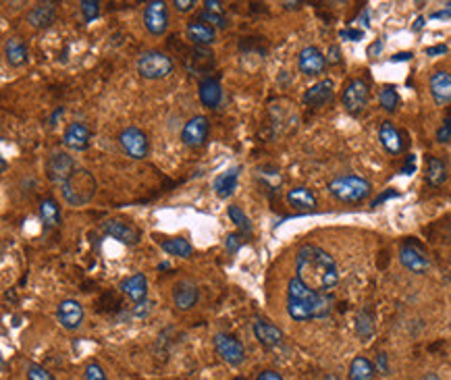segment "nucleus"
<instances>
[{
  "label": "nucleus",
  "mask_w": 451,
  "mask_h": 380,
  "mask_svg": "<svg viewBox=\"0 0 451 380\" xmlns=\"http://www.w3.org/2000/svg\"><path fill=\"white\" fill-rule=\"evenodd\" d=\"M296 277L316 293L329 295L339 285V268L329 252L319 245H302L296 256Z\"/></svg>",
  "instance_id": "nucleus-1"
},
{
  "label": "nucleus",
  "mask_w": 451,
  "mask_h": 380,
  "mask_svg": "<svg viewBox=\"0 0 451 380\" xmlns=\"http://www.w3.org/2000/svg\"><path fill=\"white\" fill-rule=\"evenodd\" d=\"M333 295L316 293L310 287H306L298 277H293L287 283V314L296 322H308L327 318L333 312Z\"/></svg>",
  "instance_id": "nucleus-2"
},
{
  "label": "nucleus",
  "mask_w": 451,
  "mask_h": 380,
  "mask_svg": "<svg viewBox=\"0 0 451 380\" xmlns=\"http://www.w3.org/2000/svg\"><path fill=\"white\" fill-rule=\"evenodd\" d=\"M98 191V183L94 179V175L86 169H77L63 185H61V193H63V199L69 204V206H86L94 199Z\"/></svg>",
  "instance_id": "nucleus-3"
},
{
  "label": "nucleus",
  "mask_w": 451,
  "mask_h": 380,
  "mask_svg": "<svg viewBox=\"0 0 451 380\" xmlns=\"http://www.w3.org/2000/svg\"><path fill=\"white\" fill-rule=\"evenodd\" d=\"M372 191L368 179L358 175H341L329 183V193L343 204H360Z\"/></svg>",
  "instance_id": "nucleus-4"
},
{
  "label": "nucleus",
  "mask_w": 451,
  "mask_h": 380,
  "mask_svg": "<svg viewBox=\"0 0 451 380\" xmlns=\"http://www.w3.org/2000/svg\"><path fill=\"white\" fill-rule=\"evenodd\" d=\"M135 69H137L139 77L156 82V79H165L173 73V61L169 54H165L160 50H148L137 59Z\"/></svg>",
  "instance_id": "nucleus-5"
},
{
  "label": "nucleus",
  "mask_w": 451,
  "mask_h": 380,
  "mask_svg": "<svg viewBox=\"0 0 451 380\" xmlns=\"http://www.w3.org/2000/svg\"><path fill=\"white\" fill-rule=\"evenodd\" d=\"M119 146L133 160H144L150 154V139H148V135L139 127H133V125L125 127L119 133Z\"/></svg>",
  "instance_id": "nucleus-6"
},
{
  "label": "nucleus",
  "mask_w": 451,
  "mask_h": 380,
  "mask_svg": "<svg viewBox=\"0 0 451 380\" xmlns=\"http://www.w3.org/2000/svg\"><path fill=\"white\" fill-rule=\"evenodd\" d=\"M75 171H77V165H75L73 156L67 154V152L56 150V152H52V154L46 158V177H48L52 183L63 185Z\"/></svg>",
  "instance_id": "nucleus-7"
},
{
  "label": "nucleus",
  "mask_w": 451,
  "mask_h": 380,
  "mask_svg": "<svg viewBox=\"0 0 451 380\" xmlns=\"http://www.w3.org/2000/svg\"><path fill=\"white\" fill-rule=\"evenodd\" d=\"M399 262L406 271L414 273V275H425L431 268V260L427 256V252L414 243V241H404L399 248Z\"/></svg>",
  "instance_id": "nucleus-8"
},
{
  "label": "nucleus",
  "mask_w": 451,
  "mask_h": 380,
  "mask_svg": "<svg viewBox=\"0 0 451 380\" xmlns=\"http://www.w3.org/2000/svg\"><path fill=\"white\" fill-rule=\"evenodd\" d=\"M341 100H343V108H345L349 114L358 116V114L368 106L370 88H368V84H366L364 79H351V82L345 86Z\"/></svg>",
  "instance_id": "nucleus-9"
},
{
  "label": "nucleus",
  "mask_w": 451,
  "mask_h": 380,
  "mask_svg": "<svg viewBox=\"0 0 451 380\" xmlns=\"http://www.w3.org/2000/svg\"><path fill=\"white\" fill-rule=\"evenodd\" d=\"M213 345H215L217 356L223 362H227L229 366H239L245 360V349H243V345L233 335H227V333L215 335Z\"/></svg>",
  "instance_id": "nucleus-10"
},
{
  "label": "nucleus",
  "mask_w": 451,
  "mask_h": 380,
  "mask_svg": "<svg viewBox=\"0 0 451 380\" xmlns=\"http://www.w3.org/2000/svg\"><path fill=\"white\" fill-rule=\"evenodd\" d=\"M144 27L152 36H162L169 29V8L162 0H152L144 6Z\"/></svg>",
  "instance_id": "nucleus-11"
},
{
  "label": "nucleus",
  "mask_w": 451,
  "mask_h": 380,
  "mask_svg": "<svg viewBox=\"0 0 451 380\" xmlns=\"http://www.w3.org/2000/svg\"><path fill=\"white\" fill-rule=\"evenodd\" d=\"M208 131H211V123L206 116L198 114L194 119H190L183 129H181V142L188 148H202L208 139Z\"/></svg>",
  "instance_id": "nucleus-12"
},
{
  "label": "nucleus",
  "mask_w": 451,
  "mask_h": 380,
  "mask_svg": "<svg viewBox=\"0 0 451 380\" xmlns=\"http://www.w3.org/2000/svg\"><path fill=\"white\" fill-rule=\"evenodd\" d=\"M84 305L77 299H63L56 305V320L65 330H77L84 322Z\"/></svg>",
  "instance_id": "nucleus-13"
},
{
  "label": "nucleus",
  "mask_w": 451,
  "mask_h": 380,
  "mask_svg": "<svg viewBox=\"0 0 451 380\" xmlns=\"http://www.w3.org/2000/svg\"><path fill=\"white\" fill-rule=\"evenodd\" d=\"M298 67L304 75L308 77H316L321 73H325L327 69V56L316 48V46H306L300 56H298Z\"/></svg>",
  "instance_id": "nucleus-14"
},
{
  "label": "nucleus",
  "mask_w": 451,
  "mask_h": 380,
  "mask_svg": "<svg viewBox=\"0 0 451 380\" xmlns=\"http://www.w3.org/2000/svg\"><path fill=\"white\" fill-rule=\"evenodd\" d=\"M102 231L113 237L116 241L125 243V245H135L139 241V231L129 222V220H121V218H109L102 222Z\"/></svg>",
  "instance_id": "nucleus-15"
},
{
  "label": "nucleus",
  "mask_w": 451,
  "mask_h": 380,
  "mask_svg": "<svg viewBox=\"0 0 451 380\" xmlns=\"http://www.w3.org/2000/svg\"><path fill=\"white\" fill-rule=\"evenodd\" d=\"M92 142V131L88 125L84 123H71L65 133H63V144L69 148V150H75V152H82V150H88Z\"/></svg>",
  "instance_id": "nucleus-16"
},
{
  "label": "nucleus",
  "mask_w": 451,
  "mask_h": 380,
  "mask_svg": "<svg viewBox=\"0 0 451 380\" xmlns=\"http://www.w3.org/2000/svg\"><path fill=\"white\" fill-rule=\"evenodd\" d=\"M198 297H200L198 287H196V283L188 281V279L179 281L177 285L173 287V303H175V307L181 310V312L192 310V307L198 303Z\"/></svg>",
  "instance_id": "nucleus-17"
},
{
  "label": "nucleus",
  "mask_w": 451,
  "mask_h": 380,
  "mask_svg": "<svg viewBox=\"0 0 451 380\" xmlns=\"http://www.w3.org/2000/svg\"><path fill=\"white\" fill-rule=\"evenodd\" d=\"M185 36H188V40H190L194 46L206 48V46H211V44L217 40V29L198 19V21H190V23L185 25Z\"/></svg>",
  "instance_id": "nucleus-18"
},
{
  "label": "nucleus",
  "mask_w": 451,
  "mask_h": 380,
  "mask_svg": "<svg viewBox=\"0 0 451 380\" xmlns=\"http://www.w3.org/2000/svg\"><path fill=\"white\" fill-rule=\"evenodd\" d=\"M252 330H254L256 341H258L260 345L268 347V349L279 347V345L283 343V330H281L279 326L266 322V320H256L254 326H252Z\"/></svg>",
  "instance_id": "nucleus-19"
},
{
  "label": "nucleus",
  "mask_w": 451,
  "mask_h": 380,
  "mask_svg": "<svg viewBox=\"0 0 451 380\" xmlns=\"http://www.w3.org/2000/svg\"><path fill=\"white\" fill-rule=\"evenodd\" d=\"M54 19H56V6L52 2H38L27 13V23L33 29H46L54 23Z\"/></svg>",
  "instance_id": "nucleus-20"
},
{
  "label": "nucleus",
  "mask_w": 451,
  "mask_h": 380,
  "mask_svg": "<svg viewBox=\"0 0 451 380\" xmlns=\"http://www.w3.org/2000/svg\"><path fill=\"white\" fill-rule=\"evenodd\" d=\"M335 98V84L331 79H321L319 84H314L312 88L306 90L304 94V102L308 106H325Z\"/></svg>",
  "instance_id": "nucleus-21"
},
{
  "label": "nucleus",
  "mask_w": 451,
  "mask_h": 380,
  "mask_svg": "<svg viewBox=\"0 0 451 380\" xmlns=\"http://www.w3.org/2000/svg\"><path fill=\"white\" fill-rule=\"evenodd\" d=\"M429 86H431V94H433V98H435V102H437V104H441V106L450 104L451 73H448V71H435V73L431 75Z\"/></svg>",
  "instance_id": "nucleus-22"
},
{
  "label": "nucleus",
  "mask_w": 451,
  "mask_h": 380,
  "mask_svg": "<svg viewBox=\"0 0 451 380\" xmlns=\"http://www.w3.org/2000/svg\"><path fill=\"white\" fill-rule=\"evenodd\" d=\"M121 291L135 303H144L148 301V279L137 273V275H131L129 279H125L121 283Z\"/></svg>",
  "instance_id": "nucleus-23"
},
{
  "label": "nucleus",
  "mask_w": 451,
  "mask_h": 380,
  "mask_svg": "<svg viewBox=\"0 0 451 380\" xmlns=\"http://www.w3.org/2000/svg\"><path fill=\"white\" fill-rule=\"evenodd\" d=\"M379 139H381V146L389 152V154H399L404 150V139H402V133L399 129L391 123V121H385L379 129Z\"/></svg>",
  "instance_id": "nucleus-24"
},
{
  "label": "nucleus",
  "mask_w": 451,
  "mask_h": 380,
  "mask_svg": "<svg viewBox=\"0 0 451 380\" xmlns=\"http://www.w3.org/2000/svg\"><path fill=\"white\" fill-rule=\"evenodd\" d=\"M287 204L300 212H312L316 210V195L314 191H310L308 188H293L287 191Z\"/></svg>",
  "instance_id": "nucleus-25"
},
{
  "label": "nucleus",
  "mask_w": 451,
  "mask_h": 380,
  "mask_svg": "<svg viewBox=\"0 0 451 380\" xmlns=\"http://www.w3.org/2000/svg\"><path fill=\"white\" fill-rule=\"evenodd\" d=\"M198 96H200V102L206 106V108H217L223 100V88L217 79H202L200 82V88H198Z\"/></svg>",
  "instance_id": "nucleus-26"
},
{
  "label": "nucleus",
  "mask_w": 451,
  "mask_h": 380,
  "mask_svg": "<svg viewBox=\"0 0 451 380\" xmlns=\"http://www.w3.org/2000/svg\"><path fill=\"white\" fill-rule=\"evenodd\" d=\"M239 167H233V169H229L225 173H221L217 179H215V183H213V188H215V193L221 197V199H227V197H231L235 190H237V181H239Z\"/></svg>",
  "instance_id": "nucleus-27"
},
{
  "label": "nucleus",
  "mask_w": 451,
  "mask_h": 380,
  "mask_svg": "<svg viewBox=\"0 0 451 380\" xmlns=\"http://www.w3.org/2000/svg\"><path fill=\"white\" fill-rule=\"evenodd\" d=\"M27 46L19 40V38H8L4 42V59L10 67H21L27 63Z\"/></svg>",
  "instance_id": "nucleus-28"
},
{
  "label": "nucleus",
  "mask_w": 451,
  "mask_h": 380,
  "mask_svg": "<svg viewBox=\"0 0 451 380\" xmlns=\"http://www.w3.org/2000/svg\"><path fill=\"white\" fill-rule=\"evenodd\" d=\"M40 218H42V222H44V227L46 229H56V227H61V206H59V202L56 199H52V197H46V199H42L40 202Z\"/></svg>",
  "instance_id": "nucleus-29"
},
{
  "label": "nucleus",
  "mask_w": 451,
  "mask_h": 380,
  "mask_svg": "<svg viewBox=\"0 0 451 380\" xmlns=\"http://www.w3.org/2000/svg\"><path fill=\"white\" fill-rule=\"evenodd\" d=\"M349 380H376L374 364L364 356L353 358L349 364Z\"/></svg>",
  "instance_id": "nucleus-30"
},
{
  "label": "nucleus",
  "mask_w": 451,
  "mask_h": 380,
  "mask_svg": "<svg viewBox=\"0 0 451 380\" xmlns=\"http://www.w3.org/2000/svg\"><path fill=\"white\" fill-rule=\"evenodd\" d=\"M448 181V167L441 158L429 156L427 160V183L433 188H439Z\"/></svg>",
  "instance_id": "nucleus-31"
},
{
  "label": "nucleus",
  "mask_w": 451,
  "mask_h": 380,
  "mask_svg": "<svg viewBox=\"0 0 451 380\" xmlns=\"http://www.w3.org/2000/svg\"><path fill=\"white\" fill-rule=\"evenodd\" d=\"M160 248L169 254V256H177V258H190L194 254V245L183 239V237H173V239H158Z\"/></svg>",
  "instance_id": "nucleus-32"
},
{
  "label": "nucleus",
  "mask_w": 451,
  "mask_h": 380,
  "mask_svg": "<svg viewBox=\"0 0 451 380\" xmlns=\"http://www.w3.org/2000/svg\"><path fill=\"white\" fill-rule=\"evenodd\" d=\"M356 333L362 341H368L374 333V316L372 312L366 307V310H360V314L356 316Z\"/></svg>",
  "instance_id": "nucleus-33"
},
{
  "label": "nucleus",
  "mask_w": 451,
  "mask_h": 380,
  "mask_svg": "<svg viewBox=\"0 0 451 380\" xmlns=\"http://www.w3.org/2000/svg\"><path fill=\"white\" fill-rule=\"evenodd\" d=\"M229 218H231V222H235V227L241 231V235L252 233V222L239 206H229Z\"/></svg>",
  "instance_id": "nucleus-34"
},
{
  "label": "nucleus",
  "mask_w": 451,
  "mask_h": 380,
  "mask_svg": "<svg viewBox=\"0 0 451 380\" xmlns=\"http://www.w3.org/2000/svg\"><path fill=\"white\" fill-rule=\"evenodd\" d=\"M379 102H381L383 110L395 112V110L399 108V94L395 92L393 86H385V88L381 90V94H379Z\"/></svg>",
  "instance_id": "nucleus-35"
},
{
  "label": "nucleus",
  "mask_w": 451,
  "mask_h": 380,
  "mask_svg": "<svg viewBox=\"0 0 451 380\" xmlns=\"http://www.w3.org/2000/svg\"><path fill=\"white\" fill-rule=\"evenodd\" d=\"M258 179L268 191H275L281 185V175L275 169H258Z\"/></svg>",
  "instance_id": "nucleus-36"
},
{
  "label": "nucleus",
  "mask_w": 451,
  "mask_h": 380,
  "mask_svg": "<svg viewBox=\"0 0 451 380\" xmlns=\"http://www.w3.org/2000/svg\"><path fill=\"white\" fill-rule=\"evenodd\" d=\"M200 21L208 23V25L215 27V29H225L227 25H229L225 15H217V13H208V10H202V13H200Z\"/></svg>",
  "instance_id": "nucleus-37"
},
{
  "label": "nucleus",
  "mask_w": 451,
  "mask_h": 380,
  "mask_svg": "<svg viewBox=\"0 0 451 380\" xmlns=\"http://www.w3.org/2000/svg\"><path fill=\"white\" fill-rule=\"evenodd\" d=\"M79 8H82V13H84V17H86L88 23H92V21L98 19V15H100V4H98L96 0H82V2H79Z\"/></svg>",
  "instance_id": "nucleus-38"
},
{
  "label": "nucleus",
  "mask_w": 451,
  "mask_h": 380,
  "mask_svg": "<svg viewBox=\"0 0 451 380\" xmlns=\"http://www.w3.org/2000/svg\"><path fill=\"white\" fill-rule=\"evenodd\" d=\"M27 380H54V377L40 364H27Z\"/></svg>",
  "instance_id": "nucleus-39"
},
{
  "label": "nucleus",
  "mask_w": 451,
  "mask_h": 380,
  "mask_svg": "<svg viewBox=\"0 0 451 380\" xmlns=\"http://www.w3.org/2000/svg\"><path fill=\"white\" fill-rule=\"evenodd\" d=\"M86 380H109L105 368L98 362H90L86 364Z\"/></svg>",
  "instance_id": "nucleus-40"
},
{
  "label": "nucleus",
  "mask_w": 451,
  "mask_h": 380,
  "mask_svg": "<svg viewBox=\"0 0 451 380\" xmlns=\"http://www.w3.org/2000/svg\"><path fill=\"white\" fill-rule=\"evenodd\" d=\"M241 245H243V235H237V233H231V235H227L225 248H227V252H229V254H237Z\"/></svg>",
  "instance_id": "nucleus-41"
},
{
  "label": "nucleus",
  "mask_w": 451,
  "mask_h": 380,
  "mask_svg": "<svg viewBox=\"0 0 451 380\" xmlns=\"http://www.w3.org/2000/svg\"><path fill=\"white\" fill-rule=\"evenodd\" d=\"M374 368H376V372H381V374H389L391 372V368H389V358H387V354H376V360H374Z\"/></svg>",
  "instance_id": "nucleus-42"
},
{
  "label": "nucleus",
  "mask_w": 451,
  "mask_h": 380,
  "mask_svg": "<svg viewBox=\"0 0 451 380\" xmlns=\"http://www.w3.org/2000/svg\"><path fill=\"white\" fill-rule=\"evenodd\" d=\"M437 142H439V144H448V142H451V121L450 119L443 123V127H439V131H437Z\"/></svg>",
  "instance_id": "nucleus-43"
},
{
  "label": "nucleus",
  "mask_w": 451,
  "mask_h": 380,
  "mask_svg": "<svg viewBox=\"0 0 451 380\" xmlns=\"http://www.w3.org/2000/svg\"><path fill=\"white\" fill-rule=\"evenodd\" d=\"M343 40H349V42H358V40H362L364 38V31L362 29H341V33H339Z\"/></svg>",
  "instance_id": "nucleus-44"
},
{
  "label": "nucleus",
  "mask_w": 451,
  "mask_h": 380,
  "mask_svg": "<svg viewBox=\"0 0 451 380\" xmlns=\"http://www.w3.org/2000/svg\"><path fill=\"white\" fill-rule=\"evenodd\" d=\"M204 10H208V13H217V15H225V10H223V2H219V0H204Z\"/></svg>",
  "instance_id": "nucleus-45"
},
{
  "label": "nucleus",
  "mask_w": 451,
  "mask_h": 380,
  "mask_svg": "<svg viewBox=\"0 0 451 380\" xmlns=\"http://www.w3.org/2000/svg\"><path fill=\"white\" fill-rule=\"evenodd\" d=\"M397 195H399V193H397L395 190L383 191V193H381V195H379L376 199H372V204H370V206H372V208H376V206H381L383 202H387V199H391V197H397Z\"/></svg>",
  "instance_id": "nucleus-46"
},
{
  "label": "nucleus",
  "mask_w": 451,
  "mask_h": 380,
  "mask_svg": "<svg viewBox=\"0 0 451 380\" xmlns=\"http://www.w3.org/2000/svg\"><path fill=\"white\" fill-rule=\"evenodd\" d=\"M173 6H175L179 13H190V10L196 6V0H175Z\"/></svg>",
  "instance_id": "nucleus-47"
},
{
  "label": "nucleus",
  "mask_w": 451,
  "mask_h": 380,
  "mask_svg": "<svg viewBox=\"0 0 451 380\" xmlns=\"http://www.w3.org/2000/svg\"><path fill=\"white\" fill-rule=\"evenodd\" d=\"M341 63V50L339 46H331L327 52V65H339Z\"/></svg>",
  "instance_id": "nucleus-48"
},
{
  "label": "nucleus",
  "mask_w": 451,
  "mask_h": 380,
  "mask_svg": "<svg viewBox=\"0 0 451 380\" xmlns=\"http://www.w3.org/2000/svg\"><path fill=\"white\" fill-rule=\"evenodd\" d=\"M414 171H416V156L410 154V156L406 158V165L402 167V173H404V175H412Z\"/></svg>",
  "instance_id": "nucleus-49"
},
{
  "label": "nucleus",
  "mask_w": 451,
  "mask_h": 380,
  "mask_svg": "<svg viewBox=\"0 0 451 380\" xmlns=\"http://www.w3.org/2000/svg\"><path fill=\"white\" fill-rule=\"evenodd\" d=\"M381 52H383V42H381V40H376L374 44H370V48H368V56H370V59L379 56Z\"/></svg>",
  "instance_id": "nucleus-50"
},
{
  "label": "nucleus",
  "mask_w": 451,
  "mask_h": 380,
  "mask_svg": "<svg viewBox=\"0 0 451 380\" xmlns=\"http://www.w3.org/2000/svg\"><path fill=\"white\" fill-rule=\"evenodd\" d=\"M448 52V46L445 44H439V46H431L427 48V54L429 56H439V54H445Z\"/></svg>",
  "instance_id": "nucleus-51"
},
{
  "label": "nucleus",
  "mask_w": 451,
  "mask_h": 380,
  "mask_svg": "<svg viewBox=\"0 0 451 380\" xmlns=\"http://www.w3.org/2000/svg\"><path fill=\"white\" fill-rule=\"evenodd\" d=\"M256 380H283V377L275 370H264V372H260V377Z\"/></svg>",
  "instance_id": "nucleus-52"
},
{
  "label": "nucleus",
  "mask_w": 451,
  "mask_h": 380,
  "mask_svg": "<svg viewBox=\"0 0 451 380\" xmlns=\"http://www.w3.org/2000/svg\"><path fill=\"white\" fill-rule=\"evenodd\" d=\"M431 17H433V19H450L451 17V2L448 4V6H445V8H443V10H437V13H433Z\"/></svg>",
  "instance_id": "nucleus-53"
},
{
  "label": "nucleus",
  "mask_w": 451,
  "mask_h": 380,
  "mask_svg": "<svg viewBox=\"0 0 451 380\" xmlns=\"http://www.w3.org/2000/svg\"><path fill=\"white\" fill-rule=\"evenodd\" d=\"M412 56H414L412 52H399V54H395L391 61H393V63H397V61H410Z\"/></svg>",
  "instance_id": "nucleus-54"
},
{
  "label": "nucleus",
  "mask_w": 451,
  "mask_h": 380,
  "mask_svg": "<svg viewBox=\"0 0 451 380\" xmlns=\"http://www.w3.org/2000/svg\"><path fill=\"white\" fill-rule=\"evenodd\" d=\"M422 25H425V19H422V17H418V19H416V25H414V29H420Z\"/></svg>",
  "instance_id": "nucleus-55"
},
{
  "label": "nucleus",
  "mask_w": 451,
  "mask_h": 380,
  "mask_svg": "<svg viewBox=\"0 0 451 380\" xmlns=\"http://www.w3.org/2000/svg\"><path fill=\"white\" fill-rule=\"evenodd\" d=\"M425 380H441V379H439V377H437L435 372H429V374L425 377Z\"/></svg>",
  "instance_id": "nucleus-56"
},
{
  "label": "nucleus",
  "mask_w": 451,
  "mask_h": 380,
  "mask_svg": "<svg viewBox=\"0 0 451 380\" xmlns=\"http://www.w3.org/2000/svg\"><path fill=\"white\" fill-rule=\"evenodd\" d=\"M0 167H2V173H6L8 165H6V160H4V158H0Z\"/></svg>",
  "instance_id": "nucleus-57"
},
{
  "label": "nucleus",
  "mask_w": 451,
  "mask_h": 380,
  "mask_svg": "<svg viewBox=\"0 0 451 380\" xmlns=\"http://www.w3.org/2000/svg\"><path fill=\"white\" fill-rule=\"evenodd\" d=\"M323 380H341V379H339L337 374H327Z\"/></svg>",
  "instance_id": "nucleus-58"
},
{
  "label": "nucleus",
  "mask_w": 451,
  "mask_h": 380,
  "mask_svg": "<svg viewBox=\"0 0 451 380\" xmlns=\"http://www.w3.org/2000/svg\"><path fill=\"white\" fill-rule=\"evenodd\" d=\"M233 380H245V379H241V377H237V379H233Z\"/></svg>",
  "instance_id": "nucleus-59"
},
{
  "label": "nucleus",
  "mask_w": 451,
  "mask_h": 380,
  "mask_svg": "<svg viewBox=\"0 0 451 380\" xmlns=\"http://www.w3.org/2000/svg\"><path fill=\"white\" fill-rule=\"evenodd\" d=\"M450 260H451V256H450Z\"/></svg>",
  "instance_id": "nucleus-60"
}]
</instances>
